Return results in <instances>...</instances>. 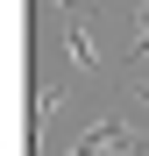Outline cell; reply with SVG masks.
Segmentation results:
<instances>
[{
  "label": "cell",
  "mask_w": 149,
  "mask_h": 156,
  "mask_svg": "<svg viewBox=\"0 0 149 156\" xmlns=\"http://www.w3.org/2000/svg\"><path fill=\"white\" fill-rule=\"evenodd\" d=\"M135 50H149V14H142V43H135Z\"/></svg>",
  "instance_id": "cell-1"
}]
</instances>
